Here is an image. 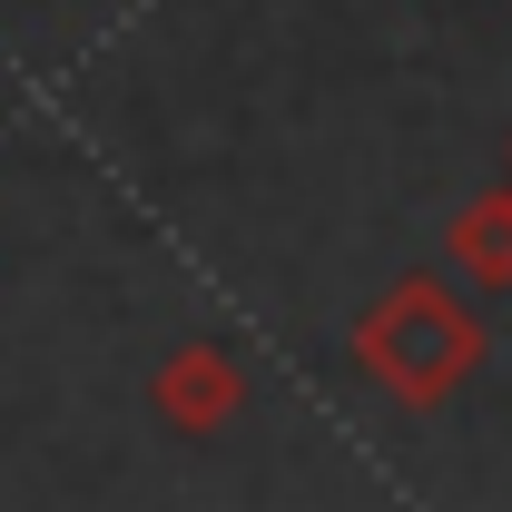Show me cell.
I'll return each instance as SVG.
<instances>
[{
  "label": "cell",
  "instance_id": "obj_1",
  "mask_svg": "<svg viewBox=\"0 0 512 512\" xmlns=\"http://www.w3.org/2000/svg\"><path fill=\"white\" fill-rule=\"evenodd\" d=\"M483 345H493V335H483V316L453 296L444 276H404L384 306H365V316H355V365H365V375H375L404 414H434L453 384L483 365Z\"/></svg>",
  "mask_w": 512,
  "mask_h": 512
},
{
  "label": "cell",
  "instance_id": "obj_2",
  "mask_svg": "<svg viewBox=\"0 0 512 512\" xmlns=\"http://www.w3.org/2000/svg\"><path fill=\"white\" fill-rule=\"evenodd\" d=\"M148 404H158L178 434H217V424H237V414H247V375H237V355H227L217 335H188V345H168V355H158Z\"/></svg>",
  "mask_w": 512,
  "mask_h": 512
},
{
  "label": "cell",
  "instance_id": "obj_3",
  "mask_svg": "<svg viewBox=\"0 0 512 512\" xmlns=\"http://www.w3.org/2000/svg\"><path fill=\"white\" fill-rule=\"evenodd\" d=\"M444 256H453V276H463V286H483V296H503V286H512V188L473 197V207L453 217Z\"/></svg>",
  "mask_w": 512,
  "mask_h": 512
}]
</instances>
